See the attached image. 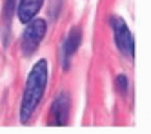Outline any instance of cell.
Segmentation results:
<instances>
[{
    "label": "cell",
    "mask_w": 151,
    "mask_h": 134,
    "mask_svg": "<svg viewBox=\"0 0 151 134\" xmlns=\"http://www.w3.org/2000/svg\"><path fill=\"white\" fill-rule=\"evenodd\" d=\"M46 87H47V60L40 58L31 67L24 85L22 103H20V120H22V123H27L29 118L35 114L37 107L44 98Z\"/></svg>",
    "instance_id": "obj_1"
},
{
    "label": "cell",
    "mask_w": 151,
    "mask_h": 134,
    "mask_svg": "<svg viewBox=\"0 0 151 134\" xmlns=\"http://www.w3.org/2000/svg\"><path fill=\"white\" fill-rule=\"evenodd\" d=\"M80 42H82L80 27H73L69 31V35L66 36V40H64V43H62V67H64V69H69L71 58L75 56V53L78 51Z\"/></svg>",
    "instance_id": "obj_5"
},
{
    "label": "cell",
    "mask_w": 151,
    "mask_h": 134,
    "mask_svg": "<svg viewBox=\"0 0 151 134\" xmlns=\"http://www.w3.org/2000/svg\"><path fill=\"white\" fill-rule=\"evenodd\" d=\"M115 85H116V91L120 93L122 96L127 93V89H129V83H127V76L126 74H118L115 78Z\"/></svg>",
    "instance_id": "obj_8"
},
{
    "label": "cell",
    "mask_w": 151,
    "mask_h": 134,
    "mask_svg": "<svg viewBox=\"0 0 151 134\" xmlns=\"http://www.w3.org/2000/svg\"><path fill=\"white\" fill-rule=\"evenodd\" d=\"M109 24H111V29H113V38H115L116 49L120 51L124 56L133 58L135 56V40H133V35H131V31H129L126 20L122 16L113 15L109 18Z\"/></svg>",
    "instance_id": "obj_3"
},
{
    "label": "cell",
    "mask_w": 151,
    "mask_h": 134,
    "mask_svg": "<svg viewBox=\"0 0 151 134\" xmlns=\"http://www.w3.org/2000/svg\"><path fill=\"white\" fill-rule=\"evenodd\" d=\"M69 109H71V100H69V94L68 93H60L55 102L51 105V120L49 123L51 125H66L68 123V118H69Z\"/></svg>",
    "instance_id": "obj_4"
},
{
    "label": "cell",
    "mask_w": 151,
    "mask_h": 134,
    "mask_svg": "<svg viewBox=\"0 0 151 134\" xmlns=\"http://www.w3.org/2000/svg\"><path fill=\"white\" fill-rule=\"evenodd\" d=\"M44 6V0H20L18 2V9H17V16H18V22L22 24H27L29 20H33L38 11Z\"/></svg>",
    "instance_id": "obj_6"
},
{
    "label": "cell",
    "mask_w": 151,
    "mask_h": 134,
    "mask_svg": "<svg viewBox=\"0 0 151 134\" xmlns=\"http://www.w3.org/2000/svg\"><path fill=\"white\" fill-rule=\"evenodd\" d=\"M15 6H17V0H7L6 7H4V16H6V33L9 29V22H11L13 15H15Z\"/></svg>",
    "instance_id": "obj_7"
},
{
    "label": "cell",
    "mask_w": 151,
    "mask_h": 134,
    "mask_svg": "<svg viewBox=\"0 0 151 134\" xmlns=\"http://www.w3.org/2000/svg\"><path fill=\"white\" fill-rule=\"evenodd\" d=\"M46 31H47V24L44 18H33L27 22V27L22 35V40H20L24 56H31V54L37 53L40 42L46 36Z\"/></svg>",
    "instance_id": "obj_2"
}]
</instances>
